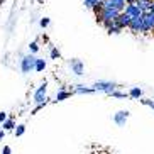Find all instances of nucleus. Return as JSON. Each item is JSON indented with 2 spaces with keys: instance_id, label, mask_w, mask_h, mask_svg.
Instances as JSON below:
<instances>
[{
  "instance_id": "obj_16",
  "label": "nucleus",
  "mask_w": 154,
  "mask_h": 154,
  "mask_svg": "<svg viewBox=\"0 0 154 154\" xmlns=\"http://www.w3.org/2000/svg\"><path fill=\"white\" fill-rule=\"evenodd\" d=\"M71 97V91H66V90H59L54 97V102H63V100L69 98Z\"/></svg>"
},
{
  "instance_id": "obj_25",
  "label": "nucleus",
  "mask_w": 154,
  "mask_h": 154,
  "mask_svg": "<svg viewBox=\"0 0 154 154\" xmlns=\"http://www.w3.org/2000/svg\"><path fill=\"white\" fill-rule=\"evenodd\" d=\"M2 154H12V149H10L9 146H4V149H2Z\"/></svg>"
},
{
  "instance_id": "obj_29",
  "label": "nucleus",
  "mask_w": 154,
  "mask_h": 154,
  "mask_svg": "<svg viewBox=\"0 0 154 154\" xmlns=\"http://www.w3.org/2000/svg\"><path fill=\"white\" fill-rule=\"evenodd\" d=\"M5 2H7V0H0V5H4Z\"/></svg>"
},
{
  "instance_id": "obj_13",
  "label": "nucleus",
  "mask_w": 154,
  "mask_h": 154,
  "mask_svg": "<svg viewBox=\"0 0 154 154\" xmlns=\"http://www.w3.org/2000/svg\"><path fill=\"white\" fill-rule=\"evenodd\" d=\"M127 97H131L134 100H139V98H142V90H140L139 86H132L131 90L127 91Z\"/></svg>"
},
{
  "instance_id": "obj_20",
  "label": "nucleus",
  "mask_w": 154,
  "mask_h": 154,
  "mask_svg": "<svg viewBox=\"0 0 154 154\" xmlns=\"http://www.w3.org/2000/svg\"><path fill=\"white\" fill-rule=\"evenodd\" d=\"M98 4H102V0H83V5H85L86 9H90V10Z\"/></svg>"
},
{
  "instance_id": "obj_28",
  "label": "nucleus",
  "mask_w": 154,
  "mask_h": 154,
  "mask_svg": "<svg viewBox=\"0 0 154 154\" xmlns=\"http://www.w3.org/2000/svg\"><path fill=\"white\" fill-rule=\"evenodd\" d=\"M151 14H154V0H152V4H151V9H149Z\"/></svg>"
},
{
  "instance_id": "obj_12",
  "label": "nucleus",
  "mask_w": 154,
  "mask_h": 154,
  "mask_svg": "<svg viewBox=\"0 0 154 154\" xmlns=\"http://www.w3.org/2000/svg\"><path fill=\"white\" fill-rule=\"evenodd\" d=\"M134 4L139 7L142 12H149L151 9V4H152V0H134Z\"/></svg>"
},
{
  "instance_id": "obj_7",
  "label": "nucleus",
  "mask_w": 154,
  "mask_h": 154,
  "mask_svg": "<svg viewBox=\"0 0 154 154\" xmlns=\"http://www.w3.org/2000/svg\"><path fill=\"white\" fill-rule=\"evenodd\" d=\"M102 7H110V9L122 12L125 7V0H102Z\"/></svg>"
},
{
  "instance_id": "obj_27",
  "label": "nucleus",
  "mask_w": 154,
  "mask_h": 154,
  "mask_svg": "<svg viewBox=\"0 0 154 154\" xmlns=\"http://www.w3.org/2000/svg\"><path fill=\"white\" fill-rule=\"evenodd\" d=\"M4 137H5V131H4V129H2V131H0V140L4 139Z\"/></svg>"
},
{
  "instance_id": "obj_5",
  "label": "nucleus",
  "mask_w": 154,
  "mask_h": 154,
  "mask_svg": "<svg viewBox=\"0 0 154 154\" xmlns=\"http://www.w3.org/2000/svg\"><path fill=\"white\" fill-rule=\"evenodd\" d=\"M113 24H115V26H117V27H120L124 31V29H127L129 27V24H131V17H129V15L125 14V12H119V15L115 19H113Z\"/></svg>"
},
{
  "instance_id": "obj_6",
  "label": "nucleus",
  "mask_w": 154,
  "mask_h": 154,
  "mask_svg": "<svg viewBox=\"0 0 154 154\" xmlns=\"http://www.w3.org/2000/svg\"><path fill=\"white\" fill-rule=\"evenodd\" d=\"M129 110H119L117 113H113V122L117 124L119 127H124L127 124V120H129Z\"/></svg>"
},
{
  "instance_id": "obj_2",
  "label": "nucleus",
  "mask_w": 154,
  "mask_h": 154,
  "mask_svg": "<svg viewBox=\"0 0 154 154\" xmlns=\"http://www.w3.org/2000/svg\"><path fill=\"white\" fill-rule=\"evenodd\" d=\"M95 91H103V93H107L109 95L110 91H113V90H117L119 88V85L115 82H107V80H100V82H97L95 85L91 86Z\"/></svg>"
},
{
  "instance_id": "obj_22",
  "label": "nucleus",
  "mask_w": 154,
  "mask_h": 154,
  "mask_svg": "<svg viewBox=\"0 0 154 154\" xmlns=\"http://www.w3.org/2000/svg\"><path fill=\"white\" fill-rule=\"evenodd\" d=\"M29 51H31V54H34V53L39 51V44H37V41H32L31 44H29Z\"/></svg>"
},
{
  "instance_id": "obj_9",
  "label": "nucleus",
  "mask_w": 154,
  "mask_h": 154,
  "mask_svg": "<svg viewBox=\"0 0 154 154\" xmlns=\"http://www.w3.org/2000/svg\"><path fill=\"white\" fill-rule=\"evenodd\" d=\"M124 12H125L129 17H140V15H142V10H140L139 7L134 4V2H132V4H125V7H124Z\"/></svg>"
},
{
  "instance_id": "obj_8",
  "label": "nucleus",
  "mask_w": 154,
  "mask_h": 154,
  "mask_svg": "<svg viewBox=\"0 0 154 154\" xmlns=\"http://www.w3.org/2000/svg\"><path fill=\"white\" fill-rule=\"evenodd\" d=\"M127 29H129L132 34H140V31H142V19L140 17H131V24H129Z\"/></svg>"
},
{
  "instance_id": "obj_26",
  "label": "nucleus",
  "mask_w": 154,
  "mask_h": 154,
  "mask_svg": "<svg viewBox=\"0 0 154 154\" xmlns=\"http://www.w3.org/2000/svg\"><path fill=\"white\" fill-rule=\"evenodd\" d=\"M5 119H7V113H5V112H0V124L4 122Z\"/></svg>"
},
{
  "instance_id": "obj_14",
  "label": "nucleus",
  "mask_w": 154,
  "mask_h": 154,
  "mask_svg": "<svg viewBox=\"0 0 154 154\" xmlns=\"http://www.w3.org/2000/svg\"><path fill=\"white\" fill-rule=\"evenodd\" d=\"M2 129H4L5 132H7V131H14V129H15L14 117H7V119H5L4 122H2Z\"/></svg>"
},
{
  "instance_id": "obj_24",
  "label": "nucleus",
  "mask_w": 154,
  "mask_h": 154,
  "mask_svg": "<svg viewBox=\"0 0 154 154\" xmlns=\"http://www.w3.org/2000/svg\"><path fill=\"white\" fill-rule=\"evenodd\" d=\"M49 17H42L41 19V27H48V26H49Z\"/></svg>"
},
{
  "instance_id": "obj_30",
  "label": "nucleus",
  "mask_w": 154,
  "mask_h": 154,
  "mask_svg": "<svg viewBox=\"0 0 154 154\" xmlns=\"http://www.w3.org/2000/svg\"><path fill=\"white\" fill-rule=\"evenodd\" d=\"M132 2H134V0H125V4H132Z\"/></svg>"
},
{
  "instance_id": "obj_17",
  "label": "nucleus",
  "mask_w": 154,
  "mask_h": 154,
  "mask_svg": "<svg viewBox=\"0 0 154 154\" xmlns=\"http://www.w3.org/2000/svg\"><path fill=\"white\" fill-rule=\"evenodd\" d=\"M120 32H122V29L117 27L113 22H112V26H109V27H107V34H109V36H117V34H120Z\"/></svg>"
},
{
  "instance_id": "obj_10",
  "label": "nucleus",
  "mask_w": 154,
  "mask_h": 154,
  "mask_svg": "<svg viewBox=\"0 0 154 154\" xmlns=\"http://www.w3.org/2000/svg\"><path fill=\"white\" fill-rule=\"evenodd\" d=\"M69 68H71V71L76 75V76H82L83 73H85V66H83V63L80 61V59H71L69 61Z\"/></svg>"
},
{
  "instance_id": "obj_11",
  "label": "nucleus",
  "mask_w": 154,
  "mask_h": 154,
  "mask_svg": "<svg viewBox=\"0 0 154 154\" xmlns=\"http://www.w3.org/2000/svg\"><path fill=\"white\" fill-rule=\"evenodd\" d=\"M73 93H78V95H88V93H95V90L91 86H85V85H76L75 86V91Z\"/></svg>"
},
{
  "instance_id": "obj_1",
  "label": "nucleus",
  "mask_w": 154,
  "mask_h": 154,
  "mask_svg": "<svg viewBox=\"0 0 154 154\" xmlns=\"http://www.w3.org/2000/svg\"><path fill=\"white\" fill-rule=\"evenodd\" d=\"M32 102L36 105H46L48 103V82H42L41 86L34 91V97H32Z\"/></svg>"
},
{
  "instance_id": "obj_4",
  "label": "nucleus",
  "mask_w": 154,
  "mask_h": 154,
  "mask_svg": "<svg viewBox=\"0 0 154 154\" xmlns=\"http://www.w3.org/2000/svg\"><path fill=\"white\" fill-rule=\"evenodd\" d=\"M34 63H36V56L34 54L22 56V59H20V71H22L24 75L34 71Z\"/></svg>"
},
{
  "instance_id": "obj_18",
  "label": "nucleus",
  "mask_w": 154,
  "mask_h": 154,
  "mask_svg": "<svg viewBox=\"0 0 154 154\" xmlns=\"http://www.w3.org/2000/svg\"><path fill=\"white\" fill-rule=\"evenodd\" d=\"M14 134H15V137H20V136H24V134H26V125H24V124H19V125H15V129H14Z\"/></svg>"
},
{
  "instance_id": "obj_3",
  "label": "nucleus",
  "mask_w": 154,
  "mask_h": 154,
  "mask_svg": "<svg viewBox=\"0 0 154 154\" xmlns=\"http://www.w3.org/2000/svg\"><path fill=\"white\" fill-rule=\"evenodd\" d=\"M140 19H142V31H140V34H149L151 31H154V14L142 12Z\"/></svg>"
},
{
  "instance_id": "obj_19",
  "label": "nucleus",
  "mask_w": 154,
  "mask_h": 154,
  "mask_svg": "<svg viewBox=\"0 0 154 154\" xmlns=\"http://www.w3.org/2000/svg\"><path fill=\"white\" fill-rule=\"evenodd\" d=\"M109 95L112 97V98H125V97H127V93H125V91H120V90H119V88H117V90L110 91Z\"/></svg>"
},
{
  "instance_id": "obj_23",
  "label": "nucleus",
  "mask_w": 154,
  "mask_h": 154,
  "mask_svg": "<svg viewBox=\"0 0 154 154\" xmlns=\"http://www.w3.org/2000/svg\"><path fill=\"white\" fill-rule=\"evenodd\" d=\"M139 100H140L144 105H147V107H151V109L154 110V102H152V100H149V98H139Z\"/></svg>"
},
{
  "instance_id": "obj_15",
  "label": "nucleus",
  "mask_w": 154,
  "mask_h": 154,
  "mask_svg": "<svg viewBox=\"0 0 154 154\" xmlns=\"http://www.w3.org/2000/svg\"><path fill=\"white\" fill-rule=\"evenodd\" d=\"M46 59H42V58H36V63H34V71H37V73H41V71H44L46 69Z\"/></svg>"
},
{
  "instance_id": "obj_31",
  "label": "nucleus",
  "mask_w": 154,
  "mask_h": 154,
  "mask_svg": "<svg viewBox=\"0 0 154 154\" xmlns=\"http://www.w3.org/2000/svg\"><path fill=\"white\" fill-rule=\"evenodd\" d=\"M37 2H42V0H37Z\"/></svg>"
},
{
  "instance_id": "obj_21",
  "label": "nucleus",
  "mask_w": 154,
  "mask_h": 154,
  "mask_svg": "<svg viewBox=\"0 0 154 154\" xmlns=\"http://www.w3.org/2000/svg\"><path fill=\"white\" fill-rule=\"evenodd\" d=\"M49 56H51V59H59V58H61V53H59V49H58V48H54V46H51Z\"/></svg>"
}]
</instances>
